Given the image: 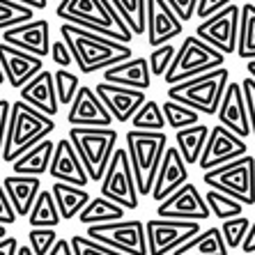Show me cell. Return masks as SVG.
I'll return each instance as SVG.
<instances>
[{
  "instance_id": "2",
  "label": "cell",
  "mask_w": 255,
  "mask_h": 255,
  "mask_svg": "<svg viewBox=\"0 0 255 255\" xmlns=\"http://www.w3.org/2000/svg\"><path fill=\"white\" fill-rule=\"evenodd\" d=\"M55 16L125 44H131L136 37L111 0H60L55 5Z\"/></svg>"
},
{
  "instance_id": "4",
  "label": "cell",
  "mask_w": 255,
  "mask_h": 255,
  "mask_svg": "<svg viewBox=\"0 0 255 255\" xmlns=\"http://www.w3.org/2000/svg\"><path fill=\"white\" fill-rule=\"evenodd\" d=\"M168 136L166 131H127V152L131 159V168L136 175V186L140 196H149L154 186L161 159L166 154Z\"/></svg>"
},
{
  "instance_id": "9",
  "label": "cell",
  "mask_w": 255,
  "mask_h": 255,
  "mask_svg": "<svg viewBox=\"0 0 255 255\" xmlns=\"http://www.w3.org/2000/svg\"><path fill=\"white\" fill-rule=\"evenodd\" d=\"M85 235L125 255H149L147 235H145V223L142 221L120 219L111 221V223H95V226H88Z\"/></svg>"
},
{
  "instance_id": "15",
  "label": "cell",
  "mask_w": 255,
  "mask_h": 255,
  "mask_svg": "<svg viewBox=\"0 0 255 255\" xmlns=\"http://www.w3.org/2000/svg\"><path fill=\"white\" fill-rule=\"evenodd\" d=\"M184 21L175 14L168 0H145V39L152 48L182 35Z\"/></svg>"
},
{
  "instance_id": "24",
  "label": "cell",
  "mask_w": 255,
  "mask_h": 255,
  "mask_svg": "<svg viewBox=\"0 0 255 255\" xmlns=\"http://www.w3.org/2000/svg\"><path fill=\"white\" fill-rule=\"evenodd\" d=\"M104 81L106 83H118L136 90H149L152 85V69H149L147 58H129L118 65L104 69Z\"/></svg>"
},
{
  "instance_id": "34",
  "label": "cell",
  "mask_w": 255,
  "mask_h": 255,
  "mask_svg": "<svg viewBox=\"0 0 255 255\" xmlns=\"http://www.w3.org/2000/svg\"><path fill=\"white\" fill-rule=\"evenodd\" d=\"M131 125H133V129H142V131H163L168 127V122L159 101L147 99L136 111V115L131 118Z\"/></svg>"
},
{
  "instance_id": "17",
  "label": "cell",
  "mask_w": 255,
  "mask_h": 255,
  "mask_svg": "<svg viewBox=\"0 0 255 255\" xmlns=\"http://www.w3.org/2000/svg\"><path fill=\"white\" fill-rule=\"evenodd\" d=\"M69 127H111L115 118L108 113L104 101L90 85H81L69 104V113H67Z\"/></svg>"
},
{
  "instance_id": "8",
  "label": "cell",
  "mask_w": 255,
  "mask_h": 255,
  "mask_svg": "<svg viewBox=\"0 0 255 255\" xmlns=\"http://www.w3.org/2000/svg\"><path fill=\"white\" fill-rule=\"evenodd\" d=\"M202 182L209 189L223 191L244 205H255V156L244 154L223 166L205 170Z\"/></svg>"
},
{
  "instance_id": "1",
  "label": "cell",
  "mask_w": 255,
  "mask_h": 255,
  "mask_svg": "<svg viewBox=\"0 0 255 255\" xmlns=\"http://www.w3.org/2000/svg\"><path fill=\"white\" fill-rule=\"evenodd\" d=\"M60 37L71 48L74 62H76L81 74L104 71L108 67L122 62V60L133 58V51H131L129 44L113 39V37L99 35V32H92V30L74 23L60 25Z\"/></svg>"
},
{
  "instance_id": "37",
  "label": "cell",
  "mask_w": 255,
  "mask_h": 255,
  "mask_svg": "<svg viewBox=\"0 0 255 255\" xmlns=\"http://www.w3.org/2000/svg\"><path fill=\"white\" fill-rule=\"evenodd\" d=\"M163 115H166V122L170 129H184V127H191V125H198L200 122V113H198L196 108L191 106H184V104H179L175 99H168L163 101Z\"/></svg>"
},
{
  "instance_id": "32",
  "label": "cell",
  "mask_w": 255,
  "mask_h": 255,
  "mask_svg": "<svg viewBox=\"0 0 255 255\" xmlns=\"http://www.w3.org/2000/svg\"><path fill=\"white\" fill-rule=\"evenodd\" d=\"M237 55L246 60H255V2H244L242 5Z\"/></svg>"
},
{
  "instance_id": "7",
  "label": "cell",
  "mask_w": 255,
  "mask_h": 255,
  "mask_svg": "<svg viewBox=\"0 0 255 255\" xmlns=\"http://www.w3.org/2000/svg\"><path fill=\"white\" fill-rule=\"evenodd\" d=\"M223 62H226V55L221 53L219 48L209 46L198 35L184 37L182 46L177 48V53L172 58V65L168 67L163 81L168 85L182 83L186 78H193L198 74H205V71H212L216 67H223Z\"/></svg>"
},
{
  "instance_id": "48",
  "label": "cell",
  "mask_w": 255,
  "mask_h": 255,
  "mask_svg": "<svg viewBox=\"0 0 255 255\" xmlns=\"http://www.w3.org/2000/svg\"><path fill=\"white\" fill-rule=\"evenodd\" d=\"M9 108H12L9 101L0 99V159H2V145H5V131H7V120H9Z\"/></svg>"
},
{
  "instance_id": "16",
  "label": "cell",
  "mask_w": 255,
  "mask_h": 255,
  "mask_svg": "<svg viewBox=\"0 0 255 255\" xmlns=\"http://www.w3.org/2000/svg\"><path fill=\"white\" fill-rule=\"evenodd\" d=\"M0 67L5 74V81L14 90H21L30 78H35L44 69V60L32 55L23 48H16L7 42H0Z\"/></svg>"
},
{
  "instance_id": "22",
  "label": "cell",
  "mask_w": 255,
  "mask_h": 255,
  "mask_svg": "<svg viewBox=\"0 0 255 255\" xmlns=\"http://www.w3.org/2000/svg\"><path fill=\"white\" fill-rule=\"evenodd\" d=\"M186 182H189V163L182 159L177 147H166V154L161 159L159 172H156L154 186H152L149 196L156 202H161L166 200L170 193H175L182 184H186Z\"/></svg>"
},
{
  "instance_id": "6",
  "label": "cell",
  "mask_w": 255,
  "mask_h": 255,
  "mask_svg": "<svg viewBox=\"0 0 255 255\" xmlns=\"http://www.w3.org/2000/svg\"><path fill=\"white\" fill-rule=\"evenodd\" d=\"M118 131L111 127H71L69 140L83 161L90 182H101L118 149Z\"/></svg>"
},
{
  "instance_id": "52",
  "label": "cell",
  "mask_w": 255,
  "mask_h": 255,
  "mask_svg": "<svg viewBox=\"0 0 255 255\" xmlns=\"http://www.w3.org/2000/svg\"><path fill=\"white\" fill-rule=\"evenodd\" d=\"M18 2H23V5L32 7V9H46L48 7V0H18Z\"/></svg>"
},
{
  "instance_id": "12",
  "label": "cell",
  "mask_w": 255,
  "mask_h": 255,
  "mask_svg": "<svg viewBox=\"0 0 255 255\" xmlns=\"http://www.w3.org/2000/svg\"><path fill=\"white\" fill-rule=\"evenodd\" d=\"M200 232V221H182V219H152L145 221L147 235V253L149 255H168L179 249L184 242L196 237Z\"/></svg>"
},
{
  "instance_id": "53",
  "label": "cell",
  "mask_w": 255,
  "mask_h": 255,
  "mask_svg": "<svg viewBox=\"0 0 255 255\" xmlns=\"http://www.w3.org/2000/svg\"><path fill=\"white\" fill-rule=\"evenodd\" d=\"M16 255H35V251L30 249V244H28V246H18V249H16Z\"/></svg>"
},
{
  "instance_id": "27",
  "label": "cell",
  "mask_w": 255,
  "mask_h": 255,
  "mask_svg": "<svg viewBox=\"0 0 255 255\" xmlns=\"http://www.w3.org/2000/svg\"><path fill=\"white\" fill-rule=\"evenodd\" d=\"M228 253H230V249H228L219 226L200 230L196 237H191L179 249L172 251V255H228Z\"/></svg>"
},
{
  "instance_id": "11",
  "label": "cell",
  "mask_w": 255,
  "mask_h": 255,
  "mask_svg": "<svg viewBox=\"0 0 255 255\" xmlns=\"http://www.w3.org/2000/svg\"><path fill=\"white\" fill-rule=\"evenodd\" d=\"M239 23H242V7L237 2H230L221 12L212 14L209 18H202L196 28V35L209 46L219 48L223 55H232L237 53Z\"/></svg>"
},
{
  "instance_id": "21",
  "label": "cell",
  "mask_w": 255,
  "mask_h": 255,
  "mask_svg": "<svg viewBox=\"0 0 255 255\" xmlns=\"http://www.w3.org/2000/svg\"><path fill=\"white\" fill-rule=\"evenodd\" d=\"M48 172H51V177L55 182H67V184H76V186L90 184V175L69 138H60L55 142V152L53 159H51Z\"/></svg>"
},
{
  "instance_id": "43",
  "label": "cell",
  "mask_w": 255,
  "mask_h": 255,
  "mask_svg": "<svg viewBox=\"0 0 255 255\" xmlns=\"http://www.w3.org/2000/svg\"><path fill=\"white\" fill-rule=\"evenodd\" d=\"M51 60H53L58 67H71V62H74V53H71V48L67 46V42L60 37V39H55L53 44H51Z\"/></svg>"
},
{
  "instance_id": "40",
  "label": "cell",
  "mask_w": 255,
  "mask_h": 255,
  "mask_svg": "<svg viewBox=\"0 0 255 255\" xmlns=\"http://www.w3.org/2000/svg\"><path fill=\"white\" fill-rule=\"evenodd\" d=\"M177 53V48L172 46V42L168 44H161V46H154L152 53H149V69H152V76H166L168 67L172 65V58Z\"/></svg>"
},
{
  "instance_id": "31",
  "label": "cell",
  "mask_w": 255,
  "mask_h": 255,
  "mask_svg": "<svg viewBox=\"0 0 255 255\" xmlns=\"http://www.w3.org/2000/svg\"><path fill=\"white\" fill-rule=\"evenodd\" d=\"M28 223L30 228H58L62 223V216H60V209L51 191H39V196L35 198V205L28 214Z\"/></svg>"
},
{
  "instance_id": "28",
  "label": "cell",
  "mask_w": 255,
  "mask_h": 255,
  "mask_svg": "<svg viewBox=\"0 0 255 255\" xmlns=\"http://www.w3.org/2000/svg\"><path fill=\"white\" fill-rule=\"evenodd\" d=\"M55 198V205L60 209L62 221H71L76 219L78 214L83 212V207L90 202V193L85 186H76V184H67V182H55L51 189Z\"/></svg>"
},
{
  "instance_id": "44",
  "label": "cell",
  "mask_w": 255,
  "mask_h": 255,
  "mask_svg": "<svg viewBox=\"0 0 255 255\" xmlns=\"http://www.w3.org/2000/svg\"><path fill=\"white\" fill-rule=\"evenodd\" d=\"M230 2H235V0H198V7H196L198 21H202V18H209L212 14L221 12V9H223V7H228Z\"/></svg>"
},
{
  "instance_id": "30",
  "label": "cell",
  "mask_w": 255,
  "mask_h": 255,
  "mask_svg": "<svg viewBox=\"0 0 255 255\" xmlns=\"http://www.w3.org/2000/svg\"><path fill=\"white\" fill-rule=\"evenodd\" d=\"M127 209L122 205H118L115 200L106 196L99 198H90V202L83 207V212L78 214V221L83 226H95V223H111V221L125 219Z\"/></svg>"
},
{
  "instance_id": "57",
  "label": "cell",
  "mask_w": 255,
  "mask_h": 255,
  "mask_svg": "<svg viewBox=\"0 0 255 255\" xmlns=\"http://www.w3.org/2000/svg\"><path fill=\"white\" fill-rule=\"evenodd\" d=\"M48 2H60V0H48Z\"/></svg>"
},
{
  "instance_id": "46",
  "label": "cell",
  "mask_w": 255,
  "mask_h": 255,
  "mask_svg": "<svg viewBox=\"0 0 255 255\" xmlns=\"http://www.w3.org/2000/svg\"><path fill=\"white\" fill-rule=\"evenodd\" d=\"M168 5L175 9V14H177L182 21H191V18L196 16V7H198V0H168Z\"/></svg>"
},
{
  "instance_id": "51",
  "label": "cell",
  "mask_w": 255,
  "mask_h": 255,
  "mask_svg": "<svg viewBox=\"0 0 255 255\" xmlns=\"http://www.w3.org/2000/svg\"><path fill=\"white\" fill-rule=\"evenodd\" d=\"M16 239L14 237H2L0 239V255H16Z\"/></svg>"
},
{
  "instance_id": "35",
  "label": "cell",
  "mask_w": 255,
  "mask_h": 255,
  "mask_svg": "<svg viewBox=\"0 0 255 255\" xmlns=\"http://www.w3.org/2000/svg\"><path fill=\"white\" fill-rule=\"evenodd\" d=\"M136 37L145 35V0H111Z\"/></svg>"
},
{
  "instance_id": "50",
  "label": "cell",
  "mask_w": 255,
  "mask_h": 255,
  "mask_svg": "<svg viewBox=\"0 0 255 255\" xmlns=\"http://www.w3.org/2000/svg\"><path fill=\"white\" fill-rule=\"evenodd\" d=\"M242 251L244 253H255V221H251V228L246 232V239L242 244Z\"/></svg>"
},
{
  "instance_id": "10",
  "label": "cell",
  "mask_w": 255,
  "mask_h": 255,
  "mask_svg": "<svg viewBox=\"0 0 255 255\" xmlns=\"http://www.w3.org/2000/svg\"><path fill=\"white\" fill-rule=\"evenodd\" d=\"M101 196L111 198L118 205H122L125 209H136L138 200H140V193H138L136 186V175H133V168H131V159L127 147H118L115 149L113 159L108 163L106 172H104V179L99 182Z\"/></svg>"
},
{
  "instance_id": "20",
  "label": "cell",
  "mask_w": 255,
  "mask_h": 255,
  "mask_svg": "<svg viewBox=\"0 0 255 255\" xmlns=\"http://www.w3.org/2000/svg\"><path fill=\"white\" fill-rule=\"evenodd\" d=\"M219 125L228 127L230 131H235L237 136L249 138L251 131V115H249V106H246V95H244V85L237 81H230L223 92L219 106Z\"/></svg>"
},
{
  "instance_id": "36",
  "label": "cell",
  "mask_w": 255,
  "mask_h": 255,
  "mask_svg": "<svg viewBox=\"0 0 255 255\" xmlns=\"http://www.w3.org/2000/svg\"><path fill=\"white\" fill-rule=\"evenodd\" d=\"M35 18V9L18 0H0V32Z\"/></svg>"
},
{
  "instance_id": "55",
  "label": "cell",
  "mask_w": 255,
  "mask_h": 255,
  "mask_svg": "<svg viewBox=\"0 0 255 255\" xmlns=\"http://www.w3.org/2000/svg\"><path fill=\"white\" fill-rule=\"evenodd\" d=\"M2 237H7V228H5V223H0V239Z\"/></svg>"
},
{
  "instance_id": "47",
  "label": "cell",
  "mask_w": 255,
  "mask_h": 255,
  "mask_svg": "<svg viewBox=\"0 0 255 255\" xmlns=\"http://www.w3.org/2000/svg\"><path fill=\"white\" fill-rule=\"evenodd\" d=\"M14 221H16V212H14L12 202H9V198H7L5 186H2V182H0V223L9 226V223H14Z\"/></svg>"
},
{
  "instance_id": "13",
  "label": "cell",
  "mask_w": 255,
  "mask_h": 255,
  "mask_svg": "<svg viewBox=\"0 0 255 255\" xmlns=\"http://www.w3.org/2000/svg\"><path fill=\"white\" fill-rule=\"evenodd\" d=\"M156 214L161 219H182V221H209L212 209H209L205 196L200 193L196 184H182L175 193L161 200L156 205Z\"/></svg>"
},
{
  "instance_id": "39",
  "label": "cell",
  "mask_w": 255,
  "mask_h": 255,
  "mask_svg": "<svg viewBox=\"0 0 255 255\" xmlns=\"http://www.w3.org/2000/svg\"><path fill=\"white\" fill-rule=\"evenodd\" d=\"M221 232H223V239H226L228 249H242L244 239H246V232L251 228V219L246 216H235V219H228V221H221Z\"/></svg>"
},
{
  "instance_id": "41",
  "label": "cell",
  "mask_w": 255,
  "mask_h": 255,
  "mask_svg": "<svg viewBox=\"0 0 255 255\" xmlns=\"http://www.w3.org/2000/svg\"><path fill=\"white\" fill-rule=\"evenodd\" d=\"M28 242L30 249L35 251V255H48V251L53 249L55 242H58L55 228H30Z\"/></svg>"
},
{
  "instance_id": "45",
  "label": "cell",
  "mask_w": 255,
  "mask_h": 255,
  "mask_svg": "<svg viewBox=\"0 0 255 255\" xmlns=\"http://www.w3.org/2000/svg\"><path fill=\"white\" fill-rule=\"evenodd\" d=\"M244 85V95H246V106H249V115H251V131H253V136H255V78L246 76L242 81Z\"/></svg>"
},
{
  "instance_id": "26",
  "label": "cell",
  "mask_w": 255,
  "mask_h": 255,
  "mask_svg": "<svg viewBox=\"0 0 255 255\" xmlns=\"http://www.w3.org/2000/svg\"><path fill=\"white\" fill-rule=\"evenodd\" d=\"M55 145L51 138H44L30 149H25L18 159L12 161V168L16 175H44L51 168V159H53Z\"/></svg>"
},
{
  "instance_id": "38",
  "label": "cell",
  "mask_w": 255,
  "mask_h": 255,
  "mask_svg": "<svg viewBox=\"0 0 255 255\" xmlns=\"http://www.w3.org/2000/svg\"><path fill=\"white\" fill-rule=\"evenodd\" d=\"M53 83H55V92H58V101L62 106H69L74 97H76L78 88H81V78L76 74L67 71L65 67H60L58 71H53Z\"/></svg>"
},
{
  "instance_id": "33",
  "label": "cell",
  "mask_w": 255,
  "mask_h": 255,
  "mask_svg": "<svg viewBox=\"0 0 255 255\" xmlns=\"http://www.w3.org/2000/svg\"><path fill=\"white\" fill-rule=\"evenodd\" d=\"M205 200H207L209 209H212V216H216L219 221H228V219H235V216H242L244 214V202H239L237 198L228 196L223 191H216V189H209L205 193Z\"/></svg>"
},
{
  "instance_id": "18",
  "label": "cell",
  "mask_w": 255,
  "mask_h": 255,
  "mask_svg": "<svg viewBox=\"0 0 255 255\" xmlns=\"http://www.w3.org/2000/svg\"><path fill=\"white\" fill-rule=\"evenodd\" d=\"M95 92L104 101L108 113L115 118V122H122V125H125L127 120L133 118L138 108L147 101L145 99V90L127 88V85H118V83H106V81L97 83Z\"/></svg>"
},
{
  "instance_id": "29",
  "label": "cell",
  "mask_w": 255,
  "mask_h": 255,
  "mask_svg": "<svg viewBox=\"0 0 255 255\" xmlns=\"http://www.w3.org/2000/svg\"><path fill=\"white\" fill-rule=\"evenodd\" d=\"M207 136H209V127L202 125V122L175 131L177 149H179V154H182V159H184L189 166H196L198 161H200L205 142H207Z\"/></svg>"
},
{
  "instance_id": "54",
  "label": "cell",
  "mask_w": 255,
  "mask_h": 255,
  "mask_svg": "<svg viewBox=\"0 0 255 255\" xmlns=\"http://www.w3.org/2000/svg\"><path fill=\"white\" fill-rule=\"evenodd\" d=\"M246 71H249L251 76L255 78V60H249V62H246Z\"/></svg>"
},
{
  "instance_id": "25",
  "label": "cell",
  "mask_w": 255,
  "mask_h": 255,
  "mask_svg": "<svg viewBox=\"0 0 255 255\" xmlns=\"http://www.w3.org/2000/svg\"><path fill=\"white\" fill-rule=\"evenodd\" d=\"M2 186L16 216H28L35 205V198L42 191V182L37 175H16V172L2 179Z\"/></svg>"
},
{
  "instance_id": "5",
  "label": "cell",
  "mask_w": 255,
  "mask_h": 255,
  "mask_svg": "<svg viewBox=\"0 0 255 255\" xmlns=\"http://www.w3.org/2000/svg\"><path fill=\"white\" fill-rule=\"evenodd\" d=\"M228 83H230V69L216 67L212 71L186 78L182 83L168 85V99H175L184 106L196 108L198 113L216 115Z\"/></svg>"
},
{
  "instance_id": "49",
  "label": "cell",
  "mask_w": 255,
  "mask_h": 255,
  "mask_svg": "<svg viewBox=\"0 0 255 255\" xmlns=\"http://www.w3.org/2000/svg\"><path fill=\"white\" fill-rule=\"evenodd\" d=\"M48 255H76V253H74L71 239H58L53 249L48 251Z\"/></svg>"
},
{
  "instance_id": "19",
  "label": "cell",
  "mask_w": 255,
  "mask_h": 255,
  "mask_svg": "<svg viewBox=\"0 0 255 255\" xmlns=\"http://www.w3.org/2000/svg\"><path fill=\"white\" fill-rule=\"evenodd\" d=\"M2 42L12 44L16 48H23L32 55L46 58L51 53V23L46 18H32L21 25L5 30L2 32Z\"/></svg>"
},
{
  "instance_id": "56",
  "label": "cell",
  "mask_w": 255,
  "mask_h": 255,
  "mask_svg": "<svg viewBox=\"0 0 255 255\" xmlns=\"http://www.w3.org/2000/svg\"><path fill=\"white\" fill-rule=\"evenodd\" d=\"M5 83V74H2V67H0V85Z\"/></svg>"
},
{
  "instance_id": "58",
  "label": "cell",
  "mask_w": 255,
  "mask_h": 255,
  "mask_svg": "<svg viewBox=\"0 0 255 255\" xmlns=\"http://www.w3.org/2000/svg\"><path fill=\"white\" fill-rule=\"evenodd\" d=\"M246 255H255V253H246Z\"/></svg>"
},
{
  "instance_id": "42",
  "label": "cell",
  "mask_w": 255,
  "mask_h": 255,
  "mask_svg": "<svg viewBox=\"0 0 255 255\" xmlns=\"http://www.w3.org/2000/svg\"><path fill=\"white\" fill-rule=\"evenodd\" d=\"M71 246H74V253L76 255H125L120 251H113L104 246V244L90 239L88 235H74L71 237Z\"/></svg>"
},
{
  "instance_id": "23",
  "label": "cell",
  "mask_w": 255,
  "mask_h": 255,
  "mask_svg": "<svg viewBox=\"0 0 255 255\" xmlns=\"http://www.w3.org/2000/svg\"><path fill=\"white\" fill-rule=\"evenodd\" d=\"M21 92V99L30 106H35L37 111L55 118L60 108L58 101V92H55V83H53V74L46 69H42L35 78H30L23 88L18 90Z\"/></svg>"
},
{
  "instance_id": "3",
  "label": "cell",
  "mask_w": 255,
  "mask_h": 255,
  "mask_svg": "<svg viewBox=\"0 0 255 255\" xmlns=\"http://www.w3.org/2000/svg\"><path fill=\"white\" fill-rule=\"evenodd\" d=\"M55 131V122L51 115L37 111L35 106L18 99L9 108V120H7L5 145H2V161L12 163L14 159L23 154L25 149L37 145L39 140L48 138Z\"/></svg>"
},
{
  "instance_id": "14",
  "label": "cell",
  "mask_w": 255,
  "mask_h": 255,
  "mask_svg": "<svg viewBox=\"0 0 255 255\" xmlns=\"http://www.w3.org/2000/svg\"><path fill=\"white\" fill-rule=\"evenodd\" d=\"M244 154H249L246 140L242 136H237L235 131H230L228 127L216 125L209 129L207 142H205V149H202V156L198 163H200V170L205 172Z\"/></svg>"
}]
</instances>
